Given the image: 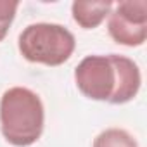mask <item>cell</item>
<instances>
[{"label": "cell", "instance_id": "obj_5", "mask_svg": "<svg viewBox=\"0 0 147 147\" xmlns=\"http://www.w3.org/2000/svg\"><path fill=\"white\" fill-rule=\"evenodd\" d=\"M113 61L116 66V90L109 100V104L121 106L133 100L142 87V73L138 64L121 54H113Z\"/></svg>", "mask_w": 147, "mask_h": 147}, {"label": "cell", "instance_id": "obj_7", "mask_svg": "<svg viewBox=\"0 0 147 147\" xmlns=\"http://www.w3.org/2000/svg\"><path fill=\"white\" fill-rule=\"evenodd\" d=\"M92 147H138L137 138L123 128H106L95 138Z\"/></svg>", "mask_w": 147, "mask_h": 147}, {"label": "cell", "instance_id": "obj_4", "mask_svg": "<svg viewBox=\"0 0 147 147\" xmlns=\"http://www.w3.org/2000/svg\"><path fill=\"white\" fill-rule=\"evenodd\" d=\"M107 33L118 45H144L147 40V2L126 0L114 4L107 16Z\"/></svg>", "mask_w": 147, "mask_h": 147}, {"label": "cell", "instance_id": "obj_6", "mask_svg": "<svg viewBox=\"0 0 147 147\" xmlns=\"http://www.w3.org/2000/svg\"><path fill=\"white\" fill-rule=\"evenodd\" d=\"M113 2H73L71 4V16L80 28L83 30H95L97 26H100L109 12L113 11Z\"/></svg>", "mask_w": 147, "mask_h": 147}, {"label": "cell", "instance_id": "obj_8", "mask_svg": "<svg viewBox=\"0 0 147 147\" xmlns=\"http://www.w3.org/2000/svg\"><path fill=\"white\" fill-rule=\"evenodd\" d=\"M18 9H19L18 0H0V42L7 36Z\"/></svg>", "mask_w": 147, "mask_h": 147}, {"label": "cell", "instance_id": "obj_3", "mask_svg": "<svg viewBox=\"0 0 147 147\" xmlns=\"http://www.w3.org/2000/svg\"><path fill=\"white\" fill-rule=\"evenodd\" d=\"M75 83L90 100L109 102L116 90V66L113 54H92L75 67Z\"/></svg>", "mask_w": 147, "mask_h": 147}, {"label": "cell", "instance_id": "obj_1", "mask_svg": "<svg viewBox=\"0 0 147 147\" xmlns=\"http://www.w3.org/2000/svg\"><path fill=\"white\" fill-rule=\"evenodd\" d=\"M45 128V107L36 92L28 87H11L0 97V131L7 144L30 147Z\"/></svg>", "mask_w": 147, "mask_h": 147}, {"label": "cell", "instance_id": "obj_2", "mask_svg": "<svg viewBox=\"0 0 147 147\" xmlns=\"http://www.w3.org/2000/svg\"><path fill=\"white\" fill-rule=\"evenodd\" d=\"M18 49L28 62L54 67L69 61L76 49V38L62 24L33 23L19 33Z\"/></svg>", "mask_w": 147, "mask_h": 147}]
</instances>
